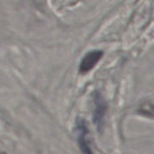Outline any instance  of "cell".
Segmentation results:
<instances>
[{
  "label": "cell",
  "mask_w": 154,
  "mask_h": 154,
  "mask_svg": "<svg viewBox=\"0 0 154 154\" xmlns=\"http://www.w3.org/2000/svg\"><path fill=\"white\" fill-rule=\"evenodd\" d=\"M77 133H78V143L80 151L83 154H93V151L90 145L89 133L88 126L83 120H79L77 123Z\"/></svg>",
  "instance_id": "cell-1"
},
{
  "label": "cell",
  "mask_w": 154,
  "mask_h": 154,
  "mask_svg": "<svg viewBox=\"0 0 154 154\" xmlns=\"http://www.w3.org/2000/svg\"><path fill=\"white\" fill-rule=\"evenodd\" d=\"M104 55L103 51L101 50H93L88 51L81 60L79 64V72L81 74H86L89 72L98 63V61L102 59Z\"/></svg>",
  "instance_id": "cell-2"
},
{
  "label": "cell",
  "mask_w": 154,
  "mask_h": 154,
  "mask_svg": "<svg viewBox=\"0 0 154 154\" xmlns=\"http://www.w3.org/2000/svg\"><path fill=\"white\" fill-rule=\"evenodd\" d=\"M106 104L105 102L104 97L98 92H97L94 96V110H93V120L97 127L100 130L104 118L106 113Z\"/></svg>",
  "instance_id": "cell-3"
}]
</instances>
